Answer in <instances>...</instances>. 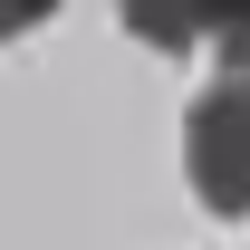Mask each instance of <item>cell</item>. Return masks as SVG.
Listing matches in <instances>:
<instances>
[{
	"mask_svg": "<svg viewBox=\"0 0 250 250\" xmlns=\"http://www.w3.org/2000/svg\"><path fill=\"white\" fill-rule=\"evenodd\" d=\"M183 173L202 192V212L250 221V77H212L183 106Z\"/></svg>",
	"mask_w": 250,
	"mask_h": 250,
	"instance_id": "cell-1",
	"label": "cell"
},
{
	"mask_svg": "<svg viewBox=\"0 0 250 250\" xmlns=\"http://www.w3.org/2000/svg\"><path fill=\"white\" fill-rule=\"evenodd\" d=\"M125 29L145 48H164V58H183V48H212L221 0H125Z\"/></svg>",
	"mask_w": 250,
	"mask_h": 250,
	"instance_id": "cell-2",
	"label": "cell"
},
{
	"mask_svg": "<svg viewBox=\"0 0 250 250\" xmlns=\"http://www.w3.org/2000/svg\"><path fill=\"white\" fill-rule=\"evenodd\" d=\"M212 48H221V77H250V0H221Z\"/></svg>",
	"mask_w": 250,
	"mask_h": 250,
	"instance_id": "cell-3",
	"label": "cell"
},
{
	"mask_svg": "<svg viewBox=\"0 0 250 250\" xmlns=\"http://www.w3.org/2000/svg\"><path fill=\"white\" fill-rule=\"evenodd\" d=\"M67 0H0V39H20V29H39V20H58Z\"/></svg>",
	"mask_w": 250,
	"mask_h": 250,
	"instance_id": "cell-4",
	"label": "cell"
}]
</instances>
